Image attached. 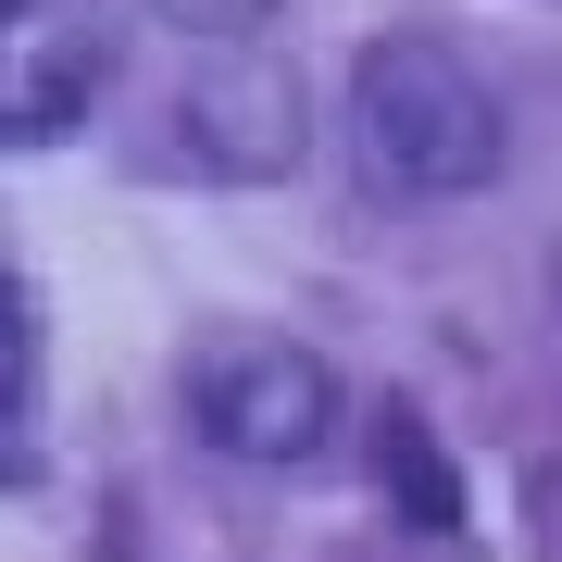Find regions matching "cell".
Segmentation results:
<instances>
[{"label":"cell","mask_w":562,"mask_h":562,"mask_svg":"<svg viewBox=\"0 0 562 562\" xmlns=\"http://www.w3.org/2000/svg\"><path fill=\"white\" fill-rule=\"evenodd\" d=\"M350 150L387 201H475L513 162V113L450 38H375L350 63Z\"/></svg>","instance_id":"cell-1"},{"label":"cell","mask_w":562,"mask_h":562,"mask_svg":"<svg viewBox=\"0 0 562 562\" xmlns=\"http://www.w3.org/2000/svg\"><path fill=\"white\" fill-rule=\"evenodd\" d=\"M313 150V88L276 38H213L162 101V162L201 188H276Z\"/></svg>","instance_id":"cell-2"},{"label":"cell","mask_w":562,"mask_h":562,"mask_svg":"<svg viewBox=\"0 0 562 562\" xmlns=\"http://www.w3.org/2000/svg\"><path fill=\"white\" fill-rule=\"evenodd\" d=\"M188 425H201V450L250 462V475H313L350 425V387L301 338H213L188 362Z\"/></svg>","instance_id":"cell-3"},{"label":"cell","mask_w":562,"mask_h":562,"mask_svg":"<svg viewBox=\"0 0 562 562\" xmlns=\"http://www.w3.org/2000/svg\"><path fill=\"white\" fill-rule=\"evenodd\" d=\"M113 0H0V150H50L113 88Z\"/></svg>","instance_id":"cell-4"},{"label":"cell","mask_w":562,"mask_h":562,"mask_svg":"<svg viewBox=\"0 0 562 562\" xmlns=\"http://www.w3.org/2000/svg\"><path fill=\"white\" fill-rule=\"evenodd\" d=\"M375 475H387V501H401V525H425V538H450V525H462V475H450V450L425 438L413 413L375 425Z\"/></svg>","instance_id":"cell-5"},{"label":"cell","mask_w":562,"mask_h":562,"mask_svg":"<svg viewBox=\"0 0 562 562\" xmlns=\"http://www.w3.org/2000/svg\"><path fill=\"white\" fill-rule=\"evenodd\" d=\"M25 413H38V325H25V301L0 288V462L25 450Z\"/></svg>","instance_id":"cell-6"},{"label":"cell","mask_w":562,"mask_h":562,"mask_svg":"<svg viewBox=\"0 0 562 562\" xmlns=\"http://www.w3.org/2000/svg\"><path fill=\"white\" fill-rule=\"evenodd\" d=\"M150 13L176 25V38H201V50H213V38H262L288 0H150Z\"/></svg>","instance_id":"cell-7"}]
</instances>
